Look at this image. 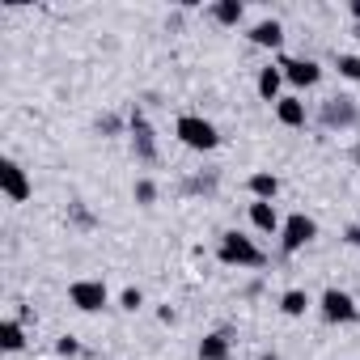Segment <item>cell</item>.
<instances>
[{
    "instance_id": "obj_1",
    "label": "cell",
    "mask_w": 360,
    "mask_h": 360,
    "mask_svg": "<svg viewBox=\"0 0 360 360\" xmlns=\"http://www.w3.org/2000/svg\"><path fill=\"white\" fill-rule=\"evenodd\" d=\"M217 259L225 263V267H263L267 263V255L259 250V242L255 238H246V233H238V229H229V233H221V242H217Z\"/></svg>"
},
{
    "instance_id": "obj_2",
    "label": "cell",
    "mask_w": 360,
    "mask_h": 360,
    "mask_svg": "<svg viewBox=\"0 0 360 360\" xmlns=\"http://www.w3.org/2000/svg\"><path fill=\"white\" fill-rule=\"evenodd\" d=\"M174 136L183 140L191 153H212V148L221 144V131H217V123H212V119H204V115H178V123H174Z\"/></svg>"
},
{
    "instance_id": "obj_3",
    "label": "cell",
    "mask_w": 360,
    "mask_h": 360,
    "mask_svg": "<svg viewBox=\"0 0 360 360\" xmlns=\"http://www.w3.org/2000/svg\"><path fill=\"white\" fill-rule=\"evenodd\" d=\"M318 123H322L326 131H347V127H360V106H356V98H347V94L326 98V102L318 106Z\"/></svg>"
},
{
    "instance_id": "obj_4",
    "label": "cell",
    "mask_w": 360,
    "mask_h": 360,
    "mask_svg": "<svg viewBox=\"0 0 360 360\" xmlns=\"http://www.w3.org/2000/svg\"><path fill=\"white\" fill-rule=\"evenodd\" d=\"M318 314H322V322H330V326L360 322V305H356V297L343 292V288H326V292L318 297Z\"/></svg>"
},
{
    "instance_id": "obj_5",
    "label": "cell",
    "mask_w": 360,
    "mask_h": 360,
    "mask_svg": "<svg viewBox=\"0 0 360 360\" xmlns=\"http://www.w3.org/2000/svg\"><path fill=\"white\" fill-rule=\"evenodd\" d=\"M127 136H131V153H136V161L153 165V161H157V131H153V123H148V115H144L140 106L127 115Z\"/></svg>"
},
{
    "instance_id": "obj_6",
    "label": "cell",
    "mask_w": 360,
    "mask_h": 360,
    "mask_svg": "<svg viewBox=\"0 0 360 360\" xmlns=\"http://www.w3.org/2000/svg\"><path fill=\"white\" fill-rule=\"evenodd\" d=\"M314 238H318V221L305 212H292V217H284V229H280V255H297Z\"/></svg>"
},
{
    "instance_id": "obj_7",
    "label": "cell",
    "mask_w": 360,
    "mask_h": 360,
    "mask_svg": "<svg viewBox=\"0 0 360 360\" xmlns=\"http://www.w3.org/2000/svg\"><path fill=\"white\" fill-rule=\"evenodd\" d=\"M68 301H72V309H81V314H102V309L110 305V288H106L102 280H72V284H68Z\"/></svg>"
},
{
    "instance_id": "obj_8",
    "label": "cell",
    "mask_w": 360,
    "mask_h": 360,
    "mask_svg": "<svg viewBox=\"0 0 360 360\" xmlns=\"http://www.w3.org/2000/svg\"><path fill=\"white\" fill-rule=\"evenodd\" d=\"M0 191H5L9 204H26L34 195V183H30V174L13 161V157H0Z\"/></svg>"
},
{
    "instance_id": "obj_9",
    "label": "cell",
    "mask_w": 360,
    "mask_h": 360,
    "mask_svg": "<svg viewBox=\"0 0 360 360\" xmlns=\"http://www.w3.org/2000/svg\"><path fill=\"white\" fill-rule=\"evenodd\" d=\"M276 64H280L284 81H288L297 94H301V89H314V85L322 81V64H318V60H305V56H280Z\"/></svg>"
},
{
    "instance_id": "obj_10",
    "label": "cell",
    "mask_w": 360,
    "mask_h": 360,
    "mask_svg": "<svg viewBox=\"0 0 360 360\" xmlns=\"http://www.w3.org/2000/svg\"><path fill=\"white\" fill-rule=\"evenodd\" d=\"M246 39H250L255 47H263V51H280V47H284V26H280L276 18H263V22L250 26Z\"/></svg>"
},
{
    "instance_id": "obj_11",
    "label": "cell",
    "mask_w": 360,
    "mask_h": 360,
    "mask_svg": "<svg viewBox=\"0 0 360 360\" xmlns=\"http://www.w3.org/2000/svg\"><path fill=\"white\" fill-rule=\"evenodd\" d=\"M276 119H280L284 127H305V123H309L305 98H301V94H284V98L276 102Z\"/></svg>"
},
{
    "instance_id": "obj_12",
    "label": "cell",
    "mask_w": 360,
    "mask_h": 360,
    "mask_svg": "<svg viewBox=\"0 0 360 360\" xmlns=\"http://www.w3.org/2000/svg\"><path fill=\"white\" fill-rule=\"evenodd\" d=\"M250 225H255L259 233H267V238H280V229H284V217L276 212V204H263V200H255V204H250Z\"/></svg>"
},
{
    "instance_id": "obj_13",
    "label": "cell",
    "mask_w": 360,
    "mask_h": 360,
    "mask_svg": "<svg viewBox=\"0 0 360 360\" xmlns=\"http://www.w3.org/2000/svg\"><path fill=\"white\" fill-rule=\"evenodd\" d=\"M284 85H288V81H284L280 64H267V68H259V81H255V89H259V98H263V102H271V106H276V102L284 98V94H280Z\"/></svg>"
},
{
    "instance_id": "obj_14",
    "label": "cell",
    "mask_w": 360,
    "mask_h": 360,
    "mask_svg": "<svg viewBox=\"0 0 360 360\" xmlns=\"http://www.w3.org/2000/svg\"><path fill=\"white\" fill-rule=\"evenodd\" d=\"M246 191H250V200L276 204V195H280V178H276L271 169H259V174H250V178H246Z\"/></svg>"
},
{
    "instance_id": "obj_15",
    "label": "cell",
    "mask_w": 360,
    "mask_h": 360,
    "mask_svg": "<svg viewBox=\"0 0 360 360\" xmlns=\"http://www.w3.org/2000/svg\"><path fill=\"white\" fill-rule=\"evenodd\" d=\"M208 18L217 22V26H242L246 22V5L242 0H217V5H208Z\"/></svg>"
},
{
    "instance_id": "obj_16",
    "label": "cell",
    "mask_w": 360,
    "mask_h": 360,
    "mask_svg": "<svg viewBox=\"0 0 360 360\" xmlns=\"http://www.w3.org/2000/svg\"><path fill=\"white\" fill-rule=\"evenodd\" d=\"M229 356H233L229 330H212V335L200 339V360H229Z\"/></svg>"
},
{
    "instance_id": "obj_17",
    "label": "cell",
    "mask_w": 360,
    "mask_h": 360,
    "mask_svg": "<svg viewBox=\"0 0 360 360\" xmlns=\"http://www.w3.org/2000/svg\"><path fill=\"white\" fill-rule=\"evenodd\" d=\"M0 347H5V352H22L26 347V322L22 318H5V322H0Z\"/></svg>"
},
{
    "instance_id": "obj_18",
    "label": "cell",
    "mask_w": 360,
    "mask_h": 360,
    "mask_svg": "<svg viewBox=\"0 0 360 360\" xmlns=\"http://www.w3.org/2000/svg\"><path fill=\"white\" fill-rule=\"evenodd\" d=\"M309 305H314V301H309L305 288H288V292L280 297V314H284V318H305Z\"/></svg>"
},
{
    "instance_id": "obj_19",
    "label": "cell",
    "mask_w": 360,
    "mask_h": 360,
    "mask_svg": "<svg viewBox=\"0 0 360 360\" xmlns=\"http://www.w3.org/2000/svg\"><path fill=\"white\" fill-rule=\"evenodd\" d=\"M335 72H339L343 81L360 85V56H352V51H339V56H335Z\"/></svg>"
},
{
    "instance_id": "obj_20",
    "label": "cell",
    "mask_w": 360,
    "mask_h": 360,
    "mask_svg": "<svg viewBox=\"0 0 360 360\" xmlns=\"http://www.w3.org/2000/svg\"><path fill=\"white\" fill-rule=\"evenodd\" d=\"M131 200H136L140 208H153V204H157V183H153V178H136Z\"/></svg>"
},
{
    "instance_id": "obj_21",
    "label": "cell",
    "mask_w": 360,
    "mask_h": 360,
    "mask_svg": "<svg viewBox=\"0 0 360 360\" xmlns=\"http://www.w3.org/2000/svg\"><path fill=\"white\" fill-rule=\"evenodd\" d=\"M140 305H144V292H140V288H123V292H119V309H127V314H136Z\"/></svg>"
},
{
    "instance_id": "obj_22",
    "label": "cell",
    "mask_w": 360,
    "mask_h": 360,
    "mask_svg": "<svg viewBox=\"0 0 360 360\" xmlns=\"http://www.w3.org/2000/svg\"><path fill=\"white\" fill-rule=\"evenodd\" d=\"M56 356H64V360H72V356H81V343H77L72 335H60V339H56Z\"/></svg>"
},
{
    "instance_id": "obj_23",
    "label": "cell",
    "mask_w": 360,
    "mask_h": 360,
    "mask_svg": "<svg viewBox=\"0 0 360 360\" xmlns=\"http://www.w3.org/2000/svg\"><path fill=\"white\" fill-rule=\"evenodd\" d=\"M183 191H204V195H212V191H217V174H208V178H204V174H200V178H191Z\"/></svg>"
},
{
    "instance_id": "obj_24",
    "label": "cell",
    "mask_w": 360,
    "mask_h": 360,
    "mask_svg": "<svg viewBox=\"0 0 360 360\" xmlns=\"http://www.w3.org/2000/svg\"><path fill=\"white\" fill-rule=\"evenodd\" d=\"M98 131H102V136H119V131H123V123H119L115 115H102V119H98Z\"/></svg>"
},
{
    "instance_id": "obj_25",
    "label": "cell",
    "mask_w": 360,
    "mask_h": 360,
    "mask_svg": "<svg viewBox=\"0 0 360 360\" xmlns=\"http://www.w3.org/2000/svg\"><path fill=\"white\" fill-rule=\"evenodd\" d=\"M72 221H77L81 229H94V217H89V212H85L81 204H72Z\"/></svg>"
},
{
    "instance_id": "obj_26",
    "label": "cell",
    "mask_w": 360,
    "mask_h": 360,
    "mask_svg": "<svg viewBox=\"0 0 360 360\" xmlns=\"http://www.w3.org/2000/svg\"><path fill=\"white\" fill-rule=\"evenodd\" d=\"M343 242H347V246H360V225H347V229H343Z\"/></svg>"
},
{
    "instance_id": "obj_27",
    "label": "cell",
    "mask_w": 360,
    "mask_h": 360,
    "mask_svg": "<svg viewBox=\"0 0 360 360\" xmlns=\"http://www.w3.org/2000/svg\"><path fill=\"white\" fill-rule=\"evenodd\" d=\"M347 13H352V18L360 22V0H347Z\"/></svg>"
},
{
    "instance_id": "obj_28",
    "label": "cell",
    "mask_w": 360,
    "mask_h": 360,
    "mask_svg": "<svg viewBox=\"0 0 360 360\" xmlns=\"http://www.w3.org/2000/svg\"><path fill=\"white\" fill-rule=\"evenodd\" d=\"M259 360H280V356H276V352H263V356H259Z\"/></svg>"
}]
</instances>
